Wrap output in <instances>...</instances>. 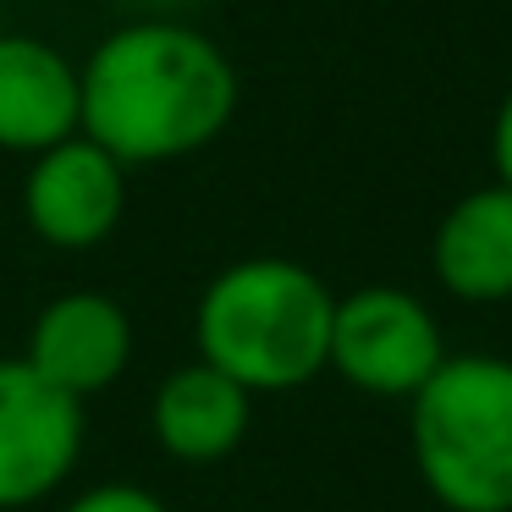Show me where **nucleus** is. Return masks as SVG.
<instances>
[{
	"label": "nucleus",
	"instance_id": "nucleus-10",
	"mask_svg": "<svg viewBox=\"0 0 512 512\" xmlns=\"http://www.w3.org/2000/svg\"><path fill=\"white\" fill-rule=\"evenodd\" d=\"M430 270L457 303H512V188L485 182L446 204Z\"/></svg>",
	"mask_w": 512,
	"mask_h": 512
},
{
	"label": "nucleus",
	"instance_id": "nucleus-4",
	"mask_svg": "<svg viewBox=\"0 0 512 512\" xmlns=\"http://www.w3.org/2000/svg\"><path fill=\"white\" fill-rule=\"evenodd\" d=\"M441 364H446L441 320L419 292L375 281V287L336 298L325 369H336L353 391L386 402H413Z\"/></svg>",
	"mask_w": 512,
	"mask_h": 512
},
{
	"label": "nucleus",
	"instance_id": "nucleus-6",
	"mask_svg": "<svg viewBox=\"0 0 512 512\" xmlns=\"http://www.w3.org/2000/svg\"><path fill=\"white\" fill-rule=\"evenodd\" d=\"M127 177L133 171L111 160L94 138H67L28 160L23 177V221L39 243L61 254H89L122 226L127 215Z\"/></svg>",
	"mask_w": 512,
	"mask_h": 512
},
{
	"label": "nucleus",
	"instance_id": "nucleus-7",
	"mask_svg": "<svg viewBox=\"0 0 512 512\" xmlns=\"http://www.w3.org/2000/svg\"><path fill=\"white\" fill-rule=\"evenodd\" d=\"M23 364L72 402H89L111 391L133 364V314L111 292H61L28 325Z\"/></svg>",
	"mask_w": 512,
	"mask_h": 512
},
{
	"label": "nucleus",
	"instance_id": "nucleus-8",
	"mask_svg": "<svg viewBox=\"0 0 512 512\" xmlns=\"http://www.w3.org/2000/svg\"><path fill=\"white\" fill-rule=\"evenodd\" d=\"M83 133V83L67 50L0 28V149L45 155Z\"/></svg>",
	"mask_w": 512,
	"mask_h": 512
},
{
	"label": "nucleus",
	"instance_id": "nucleus-5",
	"mask_svg": "<svg viewBox=\"0 0 512 512\" xmlns=\"http://www.w3.org/2000/svg\"><path fill=\"white\" fill-rule=\"evenodd\" d=\"M83 402L39 380L23 358H0V512L56 496L83 457Z\"/></svg>",
	"mask_w": 512,
	"mask_h": 512
},
{
	"label": "nucleus",
	"instance_id": "nucleus-1",
	"mask_svg": "<svg viewBox=\"0 0 512 512\" xmlns=\"http://www.w3.org/2000/svg\"><path fill=\"white\" fill-rule=\"evenodd\" d=\"M78 83L83 138L127 171L210 149L243 100L232 56L182 17H133L111 28L89 61H78Z\"/></svg>",
	"mask_w": 512,
	"mask_h": 512
},
{
	"label": "nucleus",
	"instance_id": "nucleus-12",
	"mask_svg": "<svg viewBox=\"0 0 512 512\" xmlns=\"http://www.w3.org/2000/svg\"><path fill=\"white\" fill-rule=\"evenodd\" d=\"M490 160H496V182L512 188V89L501 94L496 122H490Z\"/></svg>",
	"mask_w": 512,
	"mask_h": 512
},
{
	"label": "nucleus",
	"instance_id": "nucleus-11",
	"mask_svg": "<svg viewBox=\"0 0 512 512\" xmlns=\"http://www.w3.org/2000/svg\"><path fill=\"white\" fill-rule=\"evenodd\" d=\"M61 512H171L155 490L127 485V479H105V485H89L83 496H72Z\"/></svg>",
	"mask_w": 512,
	"mask_h": 512
},
{
	"label": "nucleus",
	"instance_id": "nucleus-13",
	"mask_svg": "<svg viewBox=\"0 0 512 512\" xmlns=\"http://www.w3.org/2000/svg\"><path fill=\"white\" fill-rule=\"evenodd\" d=\"M138 6H144V17H171L182 6H193V0H138Z\"/></svg>",
	"mask_w": 512,
	"mask_h": 512
},
{
	"label": "nucleus",
	"instance_id": "nucleus-3",
	"mask_svg": "<svg viewBox=\"0 0 512 512\" xmlns=\"http://www.w3.org/2000/svg\"><path fill=\"white\" fill-rule=\"evenodd\" d=\"M408 446L446 512H512V358L446 353L408 402Z\"/></svg>",
	"mask_w": 512,
	"mask_h": 512
},
{
	"label": "nucleus",
	"instance_id": "nucleus-9",
	"mask_svg": "<svg viewBox=\"0 0 512 512\" xmlns=\"http://www.w3.org/2000/svg\"><path fill=\"white\" fill-rule=\"evenodd\" d=\"M254 424V397L204 358L177 364L149 397V430L177 463H221L243 446Z\"/></svg>",
	"mask_w": 512,
	"mask_h": 512
},
{
	"label": "nucleus",
	"instance_id": "nucleus-2",
	"mask_svg": "<svg viewBox=\"0 0 512 512\" xmlns=\"http://www.w3.org/2000/svg\"><path fill=\"white\" fill-rule=\"evenodd\" d=\"M336 292L309 265L254 254L215 270L193 309L199 358L232 375L248 397H287L325 375Z\"/></svg>",
	"mask_w": 512,
	"mask_h": 512
}]
</instances>
